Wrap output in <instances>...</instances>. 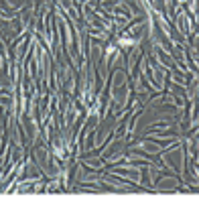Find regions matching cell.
Instances as JSON below:
<instances>
[{
  "mask_svg": "<svg viewBox=\"0 0 199 199\" xmlns=\"http://www.w3.org/2000/svg\"><path fill=\"white\" fill-rule=\"evenodd\" d=\"M120 45H126V47H130V45H134V39H128V37H122V39H120Z\"/></svg>",
  "mask_w": 199,
  "mask_h": 199,
  "instance_id": "cell-1",
  "label": "cell"
}]
</instances>
